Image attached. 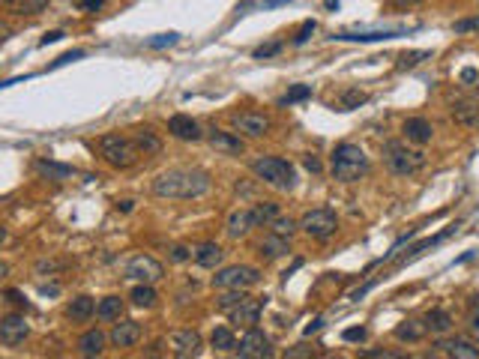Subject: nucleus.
I'll return each mask as SVG.
<instances>
[{"mask_svg": "<svg viewBox=\"0 0 479 359\" xmlns=\"http://www.w3.org/2000/svg\"><path fill=\"white\" fill-rule=\"evenodd\" d=\"M365 99H369V93H365V90L348 87V90H342V96H339V108L342 111H353V108H360Z\"/></svg>", "mask_w": 479, "mask_h": 359, "instance_id": "nucleus-33", "label": "nucleus"}, {"mask_svg": "<svg viewBox=\"0 0 479 359\" xmlns=\"http://www.w3.org/2000/svg\"><path fill=\"white\" fill-rule=\"evenodd\" d=\"M393 4H396L398 9H407V6H417V4H422V0H393Z\"/></svg>", "mask_w": 479, "mask_h": 359, "instance_id": "nucleus-54", "label": "nucleus"}, {"mask_svg": "<svg viewBox=\"0 0 479 359\" xmlns=\"http://www.w3.org/2000/svg\"><path fill=\"white\" fill-rule=\"evenodd\" d=\"M192 257H195L198 266L216 269L222 264V257H225V252H222L219 243H201V245H195V249H192Z\"/></svg>", "mask_w": 479, "mask_h": 359, "instance_id": "nucleus-20", "label": "nucleus"}, {"mask_svg": "<svg viewBox=\"0 0 479 359\" xmlns=\"http://www.w3.org/2000/svg\"><path fill=\"white\" fill-rule=\"evenodd\" d=\"M299 231L311 240H330L332 233L339 231V216L332 212L330 207H318V210H309L303 219H299Z\"/></svg>", "mask_w": 479, "mask_h": 359, "instance_id": "nucleus-6", "label": "nucleus"}, {"mask_svg": "<svg viewBox=\"0 0 479 359\" xmlns=\"http://www.w3.org/2000/svg\"><path fill=\"white\" fill-rule=\"evenodd\" d=\"M450 111H452V117L459 126L479 132V102L476 99H455Z\"/></svg>", "mask_w": 479, "mask_h": 359, "instance_id": "nucleus-15", "label": "nucleus"}, {"mask_svg": "<svg viewBox=\"0 0 479 359\" xmlns=\"http://www.w3.org/2000/svg\"><path fill=\"white\" fill-rule=\"evenodd\" d=\"M426 327H429V332H434V335H447V332L452 330L450 311H447V309H431V311L426 314Z\"/></svg>", "mask_w": 479, "mask_h": 359, "instance_id": "nucleus-27", "label": "nucleus"}, {"mask_svg": "<svg viewBox=\"0 0 479 359\" xmlns=\"http://www.w3.org/2000/svg\"><path fill=\"white\" fill-rule=\"evenodd\" d=\"M365 335H369V332H365V327H351V330H344L342 339L344 341H363Z\"/></svg>", "mask_w": 479, "mask_h": 359, "instance_id": "nucleus-43", "label": "nucleus"}, {"mask_svg": "<svg viewBox=\"0 0 479 359\" xmlns=\"http://www.w3.org/2000/svg\"><path fill=\"white\" fill-rule=\"evenodd\" d=\"M78 351H81V356H99L105 351V332L102 330H87L81 339H78Z\"/></svg>", "mask_w": 479, "mask_h": 359, "instance_id": "nucleus-25", "label": "nucleus"}, {"mask_svg": "<svg viewBox=\"0 0 479 359\" xmlns=\"http://www.w3.org/2000/svg\"><path fill=\"white\" fill-rule=\"evenodd\" d=\"M434 353L455 356V359H479V347L467 339H440L434 344Z\"/></svg>", "mask_w": 479, "mask_h": 359, "instance_id": "nucleus-14", "label": "nucleus"}, {"mask_svg": "<svg viewBox=\"0 0 479 359\" xmlns=\"http://www.w3.org/2000/svg\"><path fill=\"white\" fill-rule=\"evenodd\" d=\"M405 30H372V33H339L336 39H351V42H377V39H396Z\"/></svg>", "mask_w": 479, "mask_h": 359, "instance_id": "nucleus-31", "label": "nucleus"}, {"mask_svg": "<svg viewBox=\"0 0 479 359\" xmlns=\"http://www.w3.org/2000/svg\"><path fill=\"white\" fill-rule=\"evenodd\" d=\"M231 123L243 138H264V135H270V129H273L270 117L261 114V111H240V114L231 117Z\"/></svg>", "mask_w": 479, "mask_h": 359, "instance_id": "nucleus-9", "label": "nucleus"}, {"mask_svg": "<svg viewBox=\"0 0 479 359\" xmlns=\"http://www.w3.org/2000/svg\"><path fill=\"white\" fill-rule=\"evenodd\" d=\"M318 30V25H315V21H306V25L303 27H299V33H297V36H294V45H303L309 36H311V33H315Z\"/></svg>", "mask_w": 479, "mask_h": 359, "instance_id": "nucleus-41", "label": "nucleus"}, {"mask_svg": "<svg viewBox=\"0 0 479 359\" xmlns=\"http://www.w3.org/2000/svg\"><path fill=\"white\" fill-rule=\"evenodd\" d=\"M402 132H405V138L414 141V144H429L431 135H434L431 123H429L426 117H407L405 126H402Z\"/></svg>", "mask_w": 479, "mask_h": 359, "instance_id": "nucleus-21", "label": "nucleus"}, {"mask_svg": "<svg viewBox=\"0 0 479 359\" xmlns=\"http://www.w3.org/2000/svg\"><path fill=\"white\" fill-rule=\"evenodd\" d=\"M210 192V174L201 168H174L153 180V195L168 201H195Z\"/></svg>", "mask_w": 479, "mask_h": 359, "instance_id": "nucleus-1", "label": "nucleus"}, {"mask_svg": "<svg viewBox=\"0 0 479 359\" xmlns=\"http://www.w3.org/2000/svg\"><path fill=\"white\" fill-rule=\"evenodd\" d=\"M467 30H479V15H476V18L455 21V33H467Z\"/></svg>", "mask_w": 479, "mask_h": 359, "instance_id": "nucleus-45", "label": "nucleus"}, {"mask_svg": "<svg viewBox=\"0 0 479 359\" xmlns=\"http://www.w3.org/2000/svg\"><path fill=\"white\" fill-rule=\"evenodd\" d=\"M267 228H270L273 233H278V237H288V240H291L294 231L299 228V222H294L291 216H276L270 224H267Z\"/></svg>", "mask_w": 479, "mask_h": 359, "instance_id": "nucleus-35", "label": "nucleus"}, {"mask_svg": "<svg viewBox=\"0 0 479 359\" xmlns=\"http://www.w3.org/2000/svg\"><path fill=\"white\" fill-rule=\"evenodd\" d=\"M207 144H210V147H213L216 153H222V156H243V150H246V144H243L240 135L222 132V129H216V126L207 132Z\"/></svg>", "mask_w": 479, "mask_h": 359, "instance_id": "nucleus-13", "label": "nucleus"}, {"mask_svg": "<svg viewBox=\"0 0 479 359\" xmlns=\"http://www.w3.org/2000/svg\"><path fill=\"white\" fill-rule=\"evenodd\" d=\"M36 174L51 180V183H63V180H69L75 171L72 165H60V162H51V159H39L36 162Z\"/></svg>", "mask_w": 479, "mask_h": 359, "instance_id": "nucleus-24", "label": "nucleus"}, {"mask_svg": "<svg viewBox=\"0 0 479 359\" xmlns=\"http://www.w3.org/2000/svg\"><path fill=\"white\" fill-rule=\"evenodd\" d=\"M129 299H132V306H138V309H153L159 297H156V290H153L150 282H138L135 287H132Z\"/></svg>", "mask_w": 479, "mask_h": 359, "instance_id": "nucleus-28", "label": "nucleus"}, {"mask_svg": "<svg viewBox=\"0 0 479 359\" xmlns=\"http://www.w3.org/2000/svg\"><path fill=\"white\" fill-rule=\"evenodd\" d=\"M168 132L174 135L177 141H201V138H204L201 126H198L192 117H186V114H174V117L168 120Z\"/></svg>", "mask_w": 479, "mask_h": 359, "instance_id": "nucleus-18", "label": "nucleus"}, {"mask_svg": "<svg viewBox=\"0 0 479 359\" xmlns=\"http://www.w3.org/2000/svg\"><path fill=\"white\" fill-rule=\"evenodd\" d=\"M171 257H174L177 264H180V261H186V257H192V252H189L186 245H174V249H171Z\"/></svg>", "mask_w": 479, "mask_h": 359, "instance_id": "nucleus-49", "label": "nucleus"}, {"mask_svg": "<svg viewBox=\"0 0 479 359\" xmlns=\"http://www.w3.org/2000/svg\"><path fill=\"white\" fill-rule=\"evenodd\" d=\"M27 332H30V327L21 314H6V318H0V344L18 347L27 339Z\"/></svg>", "mask_w": 479, "mask_h": 359, "instance_id": "nucleus-12", "label": "nucleus"}, {"mask_svg": "<svg viewBox=\"0 0 479 359\" xmlns=\"http://www.w3.org/2000/svg\"><path fill=\"white\" fill-rule=\"evenodd\" d=\"M303 165H306V171H311V174H321V171H324V168H321V159H318V156H311V153L303 156Z\"/></svg>", "mask_w": 479, "mask_h": 359, "instance_id": "nucleus-47", "label": "nucleus"}, {"mask_svg": "<svg viewBox=\"0 0 479 359\" xmlns=\"http://www.w3.org/2000/svg\"><path fill=\"white\" fill-rule=\"evenodd\" d=\"M243 299H246V290L228 287V290H225V294H222V297H219V309H222V311H231V309H234V306H237V302H243Z\"/></svg>", "mask_w": 479, "mask_h": 359, "instance_id": "nucleus-37", "label": "nucleus"}, {"mask_svg": "<svg viewBox=\"0 0 479 359\" xmlns=\"http://www.w3.org/2000/svg\"><path fill=\"white\" fill-rule=\"evenodd\" d=\"M327 6H339V0H327Z\"/></svg>", "mask_w": 479, "mask_h": 359, "instance_id": "nucleus-58", "label": "nucleus"}, {"mask_svg": "<svg viewBox=\"0 0 479 359\" xmlns=\"http://www.w3.org/2000/svg\"><path fill=\"white\" fill-rule=\"evenodd\" d=\"M168 347L174 356L180 359H189V356H198L201 353V335H198L195 330H177L168 335Z\"/></svg>", "mask_w": 479, "mask_h": 359, "instance_id": "nucleus-11", "label": "nucleus"}, {"mask_svg": "<svg viewBox=\"0 0 479 359\" xmlns=\"http://www.w3.org/2000/svg\"><path fill=\"white\" fill-rule=\"evenodd\" d=\"M261 282V269L258 266H246V264H237V266H225L213 276V287L219 290H228V287H237V290H246L255 287Z\"/></svg>", "mask_w": 479, "mask_h": 359, "instance_id": "nucleus-7", "label": "nucleus"}, {"mask_svg": "<svg viewBox=\"0 0 479 359\" xmlns=\"http://www.w3.org/2000/svg\"><path fill=\"white\" fill-rule=\"evenodd\" d=\"M252 174L261 180V183L278 189V192H291L297 186V168L288 159H278V156H258L252 162Z\"/></svg>", "mask_w": 479, "mask_h": 359, "instance_id": "nucleus-3", "label": "nucleus"}, {"mask_svg": "<svg viewBox=\"0 0 479 359\" xmlns=\"http://www.w3.org/2000/svg\"><path fill=\"white\" fill-rule=\"evenodd\" d=\"M384 165L393 171L396 177H414L422 171L426 165V156L419 150H410L402 141H386L384 144Z\"/></svg>", "mask_w": 479, "mask_h": 359, "instance_id": "nucleus-4", "label": "nucleus"}, {"mask_svg": "<svg viewBox=\"0 0 479 359\" xmlns=\"http://www.w3.org/2000/svg\"><path fill=\"white\" fill-rule=\"evenodd\" d=\"M311 96V87L309 84H297V87H291L285 93V99H282V105H291V102H303V99H309Z\"/></svg>", "mask_w": 479, "mask_h": 359, "instance_id": "nucleus-38", "label": "nucleus"}, {"mask_svg": "<svg viewBox=\"0 0 479 359\" xmlns=\"http://www.w3.org/2000/svg\"><path fill=\"white\" fill-rule=\"evenodd\" d=\"M4 243H6V228L0 224V245H4Z\"/></svg>", "mask_w": 479, "mask_h": 359, "instance_id": "nucleus-56", "label": "nucleus"}, {"mask_svg": "<svg viewBox=\"0 0 479 359\" xmlns=\"http://www.w3.org/2000/svg\"><path fill=\"white\" fill-rule=\"evenodd\" d=\"M365 171H369V156H365L360 144L344 141L332 150V156H330L332 180H339V183H356L360 177H365Z\"/></svg>", "mask_w": 479, "mask_h": 359, "instance_id": "nucleus-2", "label": "nucleus"}, {"mask_svg": "<svg viewBox=\"0 0 479 359\" xmlns=\"http://www.w3.org/2000/svg\"><path fill=\"white\" fill-rule=\"evenodd\" d=\"M84 57V51H69V54H63V57H58L51 63V69H58V66H66V63H72V60H81Z\"/></svg>", "mask_w": 479, "mask_h": 359, "instance_id": "nucleus-46", "label": "nucleus"}, {"mask_svg": "<svg viewBox=\"0 0 479 359\" xmlns=\"http://www.w3.org/2000/svg\"><path fill=\"white\" fill-rule=\"evenodd\" d=\"M66 314H69L72 320H90L93 314H96V302H93V297H75L69 306H66Z\"/></svg>", "mask_w": 479, "mask_h": 359, "instance_id": "nucleus-26", "label": "nucleus"}, {"mask_svg": "<svg viewBox=\"0 0 479 359\" xmlns=\"http://www.w3.org/2000/svg\"><path fill=\"white\" fill-rule=\"evenodd\" d=\"M234 353L243 356V359H270L273 356V344L258 327H249L246 335H243V339L237 341V347H234Z\"/></svg>", "mask_w": 479, "mask_h": 359, "instance_id": "nucleus-8", "label": "nucleus"}, {"mask_svg": "<svg viewBox=\"0 0 479 359\" xmlns=\"http://www.w3.org/2000/svg\"><path fill=\"white\" fill-rule=\"evenodd\" d=\"M120 314H123V299L120 297H105L96 306V318L99 320H120Z\"/></svg>", "mask_w": 479, "mask_h": 359, "instance_id": "nucleus-29", "label": "nucleus"}, {"mask_svg": "<svg viewBox=\"0 0 479 359\" xmlns=\"http://www.w3.org/2000/svg\"><path fill=\"white\" fill-rule=\"evenodd\" d=\"M479 81V72L473 69V66H467V69H461V84L464 87H473Z\"/></svg>", "mask_w": 479, "mask_h": 359, "instance_id": "nucleus-48", "label": "nucleus"}, {"mask_svg": "<svg viewBox=\"0 0 479 359\" xmlns=\"http://www.w3.org/2000/svg\"><path fill=\"white\" fill-rule=\"evenodd\" d=\"M210 344L216 347V351H234L237 347V339H234V332L228 330V327H219V330H213V335H210Z\"/></svg>", "mask_w": 479, "mask_h": 359, "instance_id": "nucleus-34", "label": "nucleus"}, {"mask_svg": "<svg viewBox=\"0 0 479 359\" xmlns=\"http://www.w3.org/2000/svg\"><path fill=\"white\" fill-rule=\"evenodd\" d=\"M360 356H365V359H393L396 353H389V351H360Z\"/></svg>", "mask_w": 479, "mask_h": 359, "instance_id": "nucleus-50", "label": "nucleus"}, {"mask_svg": "<svg viewBox=\"0 0 479 359\" xmlns=\"http://www.w3.org/2000/svg\"><path fill=\"white\" fill-rule=\"evenodd\" d=\"M467 332L473 335V341H479V309H473L471 318H467Z\"/></svg>", "mask_w": 479, "mask_h": 359, "instance_id": "nucleus-44", "label": "nucleus"}, {"mask_svg": "<svg viewBox=\"0 0 479 359\" xmlns=\"http://www.w3.org/2000/svg\"><path fill=\"white\" fill-rule=\"evenodd\" d=\"M6 273H9V266H6V264H4V261H0V278H4V276H6Z\"/></svg>", "mask_w": 479, "mask_h": 359, "instance_id": "nucleus-57", "label": "nucleus"}, {"mask_svg": "<svg viewBox=\"0 0 479 359\" xmlns=\"http://www.w3.org/2000/svg\"><path fill=\"white\" fill-rule=\"evenodd\" d=\"M278 216V204L276 201H258V204L252 207V219H255V228H258V224H270L273 219Z\"/></svg>", "mask_w": 479, "mask_h": 359, "instance_id": "nucleus-32", "label": "nucleus"}, {"mask_svg": "<svg viewBox=\"0 0 479 359\" xmlns=\"http://www.w3.org/2000/svg\"><path fill=\"white\" fill-rule=\"evenodd\" d=\"M278 51H282V42H270V45H264V48L255 51V57L264 60V57H273V54H278Z\"/></svg>", "mask_w": 479, "mask_h": 359, "instance_id": "nucleus-42", "label": "nucleus"}, {"mask_svg": "<svg viewBox=\"0 0 479 359\" xmlns=\"http://www.w3.org/2000/svg\"><path fill=\"white\" fill-rule=\"evenodd\" d=\"M6 4L15 6V13H21V15H33V13L46 9V0H6Z\"/></svg>", "mask_w": 479, "mask_h": 359, "instance_id": "nucleus-36", "label": "nucleus"}, {"mask_svg": "<svg viewBox=\"0 0 479 359\" xmlns=\"http://www.w3.org/2000/svg\"><path fill=\"white\" fill-rule=\"evenodd\" d=\"M78 4H81V9H87V13H99L105 0H78Z\"/></svg>", "mask_w": 479, "mask_h": 359, "instance_id": "nucleus-51", "label": "nucleus"}, {"mask_svg": "<svg viewBox=\"0 0 479 359\" xmlns=\"http://www.w3.org/2000/svg\"><path fill=\"white\" fill-rule=\"evenodd\" d=\"M58 39H63V30H51V33H46V36H42V45L58 42Z\"/></svg>", "mask_w": 479, "mask_h": 359, "instance_id": "nucleus-53", "label": "nucleus"}, {"mask_svg": "<svg viewBox=\"0 0 479 359\" xmlns=\"http://www.w3.org/2000/svg\"><path fill=\"white\" fill-rule=\"evenodd\" d=\"M99 156H102L111 168H132L141 153L132 138H123V135H102V138H99Z\"/></svg>", "mask_w": 479, "mask_h": 359, "instance_id": "nucleus-5", "label": "nucleus"}, {"mask_svg": "<svg viewBox=\"0 0 479 359\" xmlns=\"http://www.w3.org/2000/svg\"><path fill=\"white\" fill-rule=\"evenodd\" d=\"M429 57H431V51H405L402 57H398V66H402V69H410V66H417Z\"/></svg>", "mask_w": 479, "mask_h": 359, "instance_id": "nucleus-39", "label": "nucleus"}, {"mask_svg": "<svg viewBox=\"0 0 479 359\" xmlns=\"http://www.w3.org/2000/svg\"><path fill=\"white\" fill-rule=\"evenodd\" d=\"M177 39V33H159V36H153V39H147V48H168V45H174Z\"/></svg>", "mask_w": 479, "mask_h": 359, "instance_id": "nucleus-40", "label": "nucleus"}, {"mask_svg": "<svg viewBox=\"0 0 479 359\" xmlns=\"http://www.w3.org/2000/svg\"><path fill=\"white\" fill-rule=\"evenodd\" d=\"M288 237H278V233H273L270 231V237H264L261 243H258V255L264 257V261H276V257H282V255H288Z\"/></svg>", "mask_w": 479, "mask_h": 359, "instance_id": "nucleus-23", "label": "nucleus"}, {"mask_svg": "<svg viewBox=\"0 0 479 359\" xmlns=\"http://www.w3.org/2000/svg\"><path fill=\"white\" fill-rule=\"evenodd\" d=\"M315 351H311V347H306V344H297V347H291V351H288V356H311Z\"/></svg>", "mask_w": 479, "mask_h": 359, "instance_id": "nucleus-52", "label": "nucleus"}, {"mask_svg": "<svg viewBox=\"0 0 479 359\" xmlns=\"http://www.w3.org/2000/svg\"><path fill=\"white\" fill-rule=\"evenodd\" d=\"M255 228V219H252V210H234L228 222H225V233L231 240H240Z\"/></svg>", "mask_w": 479, "mask_h": 359, "instance_id": "nucleus-19", "label": "nucleus"}, {"mask_svg": "<svg viewBox=\"0 0 479 359\" xmlns=\"http://www.w3.org/2000/svg\"><path fill=\"white\" fill-rule=\"evenodd\" d=\"M6 33H9V25H6V21H4V18H0V39H4V36H6Z\"/></svg>", "mask_w": 479, "mask_h": 359, "instance_id": "nucleus-55", "label": "nucleus"}, {"mask_svg": "<svg viewBox=\"0 0 479 359\" xmlns=\"http://www.w3.org/2000/svg\"><path fill=\"white\" fill-rule=\"evenodd\" d=\"M108 339L114 347H135L141 341V323L138 320H120V323H114V330H111Z\"/></svg>", "mask_w": 479, "mask_h": 359, "instance_id": "nucleus-17", "label": "nucleus"}, {"mask_svg": "<svg viewBox=\"0 0 479 359\" xmlns=\"http://www.w3.org/2000/svg\"><path fill=\"white\" fill-rule=\"evenodd\" d=\"M429 335V327H426V320H402L396 327V339L398 341H407V344H417V341H422Z\"/></svg>", "mask_w": 479, "mask_h": 359, "instance_id": "nucleus-22", "label": "nucleus"}, {"mask_svg": "<svg viewBox=\"0 0 479 359\" xmlns=\"http://www.w3.org/2000/svg\"><path fill=\"white\" fill-rule=\"evenodd\" d=\"M162 276H165V266L150 255H138L126 264V278H132V282H150L153 285V282H159Z\"/></svg>", "mask_w": 479, "mask_h": 359, "instance_id": "nucleus-10", "label": "nucleus"}, {"mask_svg": "<svg viewBox=\"0 0 479 359\" xmlns=\"http://www.w3.org/2000/svg\"><path fill=\"white\" fill-rule=\"evenodd\" d=\"M228 318H231V323H237V327H255L258 323V318H261V302L258 299H243V302H237L231 311H228Z\"/></svg>", "mask_w": 479, "mask_h": 359, "instance_id": "nucleus-16", "label": "nucleus"}, {"mask_svg": "<svg viewBox=\"0 0 479 359\" xmlns=\"http://www.w3.org/2000/svg\"><path fill=\"white\" fill-rule=\"evenodd\" d=\"M132 141H135L138 153H144V156H156V153L162 150V141L156 138V135H153L150 129H138V132H135V138H132Z\"/></svg>", "mask_w": 479, "mask_h": 359, "instance_id": "nucleus-30", "label": "nucleus"}]
</instances>
